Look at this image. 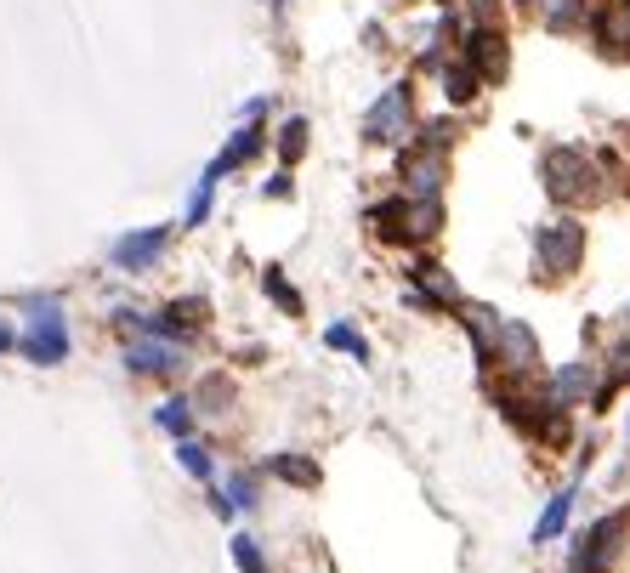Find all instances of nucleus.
Listing matches in <instances>:
<instances>
[{
  "label": "nucleus",
  "mask_w": 630,
  "mask_h": 573,
  "mask_svg": "<svg viewBox=\"0 0 630 573\" xmlns=\"http://www.w3.org/2000/svg\"><path fill=\"white\" fill-rule=\"evenodd\" d=\"M540 176L557 205H596L602 199V171L585 159V148H545Z\"/></svg>",
  "instance_id": "f257e3e1"
},
{
  "label": "nucleus",
  "mask_w": 630,
  "mask_h": 573,
  "mask_svg": "<svg viewBox=\"0 0 630 573\" xmlns=\"http://www.w3.org/2000/svg\"><path fill=\"white\" fill-rule=\"evenodd\" d=\"M23 307L35 313V324H29V335H18V352L29 358V364H40V369L63 364V358H69V330H63L57 301L52 296H29Z\"/></svg>",
  "instance_id": "f03ea898"
},
{
  "label": "nucleus",
  "mask_w": 630,
  "mask_h": 573,
  "mask_svg": "<svg viewBox=\"0 0 630 573\" xmlns=\"http://www.w3.org/2000/svg\"><path fill=\"white\" fill-rule=\"evenodd\" d=\"M579 256H585V227L579 222H551L534 233V278H545V284H562L579 267Z\"/></svg>",
  "instance_id": "7ed1b4c3"
},
{
  "label": "nucleus",
  "mask_w": 630,
  "mask_h": 573,
  "mask_svg": "<svg viewBox=\"0 0 630 573\" xmlns=\"http://www.w3.org/2000/svg\"><path fill=\"white\" fill-rule=\"evenodd\" d=\"M494 364L511 369V375H534L540 341H534V330H528L523 318H500V330H494Z\"/></svg>",
  "instance_id": "20e7f679"
},
{
  "label": "nucleus",
  "mask_w": 630,
  "mask_h": 573,
  "mask_svg": "<svg viewBox=\"0 0 630 573\" xmlns=\"http://www.w3.org/2000/svg\"><path fill=\"white\" fill-rule=\"evenodd\" d=\"M443 176H449V159L438 148H409L403 154V199H438L443 193Z\"/></svg>",
  "instance_id": "39448f33"
},
{
  "label": "nucleus",
  "mask_w": 630,
  "mask_h": 573,
  "mask_svg": "<svg viewBox=\"0 0 630 573\" xmlns=\"http://www.w3.org/2000/svg\"><path fill=\"white\" fill-rule=\"evenodd\" d=\"M619 539H625V517H602L591 534L579 539L574 573H608V568H613V556H619Z\"/></svg>",
  "instance_id": "423d86ee"
},
{
  "label": "nucleus",
  "mask_w": 630,
  "mask_h": 573,
  "mask_svg": "<svg viewBox=\"0 0 630 573\" xmlns=\"http://www.w3.org/2000/svg\"><path fill=\"white\" fill-rule=\"evenodd\" d=\"M403 131H409V86H392L364 114V137L369 142H403Z\"/></svg>",
  "instance_id": "0eeeda50"
},
{
  "label": "nucleus",
  "mask_w": 630,
  "mask_h": 573,
  "mask_svg": "<svg viewBox=\"0 0 630 573\" xmlns=\"http://www.w3.org/2000/svg\"><path fill=\"white\" fill-rule=\"evenodd\" d=\"M165 239H171V227H142V233H125V239H114L108 261H114L120 273H148V267L159 261V250H165Z\"/></svg>",
  "instance_id": "6e6552de"
},
{
  "label": "nucleus",
  "mask_w": 630,
  "mask_h": 573,
  "mask_svg": "<svg viewBox=\"0 0 630 573\" xmlns=\"http://www.w3.org/2000/svg\"><path fill=\"white\" fill-rule=\"evenodd\" d=\"M466 57H472V69L483 80H500L506 74V35L494 29V23H477L472 35H466Z\"/></svg>",
  "instance_id": "1a4fd4ad"
},
{
  "label": "nucleus",
  "mask_w": 630,
  "mask_h": 573,
  "mask_svg": "<svg viewBox=\"0 0 630 573\" xmlns=\"http://www.w3.org/2000/svg\"><path fill=\"white\" fill-rule=\"evenodd\" d=\"M262 142H267V131H262V125H256V120H245V125H239V131H233V142H228V148H222V154L210 159V171H216V176L239 171L245 159H256V154H262Z\"/></svg>",
  "instance_id": "9d476101"
},
{
  "label": "nucleus",
  "mask_w": 630,
  "mask_h": 573,
  "mask_svg": "<svg viewBox=\"0 0 630 573\" xmlns=\"http://www.w3.org/2000/svg\"><path fill=\"white\" fill-rule=\"evenodd\" d=\"M125 364L137 369V375H171L176 369V347L171 341H165V335H148V341H131V347H125Z\"/></svg>",
  "instance_id": "9b49d317"
},
{
  "label": "nucleus",
  "mask_w": 630,
  "mask_h": 573,
  "mask_svg": "<svg viewBox=\"0 0 630 573\" xmlns=\"http://www.w3.org/2000/svg\"><path fill=\"white\" fill-rule=\"evenodd\" d=\"M477 91H483V74L472 69V57H455V63H443V97H449L455 108H466Z\"/></svg>",
  "instance_id": "f8f14e48"
},
{
  "label": "nucleus",
  "mask_w": 630,
  "mask_h": 573,
  "mask_svg": "<svg viewBox=\"0 0 630 573\" xmlns=\"http://www.w3.org/2000/svg\"><path fill=\"white\" fill-rule=\"evenodd\" d=\"M596 40H602L608 52H625L630 46V0H608V6L596 12Z\"/></svg>",
  "instance_id": "ddd939ff"
},
{
  "label": "nucleus",
  "mask_w": 630,
  "mask_h": 573,
  "mask_svg": "<svg viewBox=\"0 0 630 573\" xmlns=\"http://www.w3.org/2000/svg\"><path fill=\"white\" fill-rule=\"evenodd\" d=\"M409 278H415L420 290H426V296L438 301V307H449V301H460V290H455V278H443V267L438 261H415V267H409Z\"/></svg>",
  "instance_id": "4468645a"
},
{
  "label": "nucleus",
  "mask_w": 630,
  "mask_h": 573,
  "mask_svg": "<svg viewBox=\"0 0 630 573\" xmlns=\"http://www.w3.org/2000/svg\"><path fill=\"white\" fill-rule=\"evenodd\" d=\"M267 471L284 477V483H296V488H318V466H313V460H301V454H273Z\"/></svg>",
  "instance_id": "2eb2a0df"
},
{
  "label": "nucleus",
  "mask_w": 630,
  "mask_h": 573,
  "mask_svg": "<svg viewBox=\"0 0 630 573\" xmlns=\"http://www.w3.org/2000/svg\"><path fill=\"white\" fill-rule=\"evenodd\" d=\"M443 205L438 199H409V239H438Z\"/></svg>",
  "instance_id": "dca6fc26"
},
{
  "label": "nucleus",
  "mask_w": 630,
  "mask_h": 573,
  "mask_svg": "<svg viewBox=\"0 0 630 573\" xmlns=\"http://www.w3.org/2000/svg\"><path fill=\"white\" fill-rule=\"evenodd\" d=\"M591 386H596V369L591 364H574V369H562V375H557L551 398H557V403H574V398H585Z\"/></svg>",
  "instance_id": "f3484780"
},
{
  "label": "nucleus",
  "mask_w": 630,
  "mask_h": 573,
  "mask_svg": "<svg viewBox=\"0 0 630 573\" xmlns=\"http://www.w3.org/2000/svg\"><path fill=\"white\" fill-rule=\"evenodd\" d=\"M154 420H159V426H165L171 437H188V432H193V403H188V398H165V403L154 409Z\"/></svg>",
  "instance_id": "a211bd4d"
},
{
  "label": "nucleus",
  "mask_w": 630,
  "mask_h": 573,
  "mask_svg": "<svg viewBox=\"0 0 630 573\" xmlns=\"http://www.w3.org/2000/svg\"><path fill=\"white\" fill-rule=\"evenodd\" d=\"M568 505H574V488H562L557 500L545 505V517L534 522V539H557V534H562V522H568Z\"/></svg>",
  "instance_id": "6ab92c4d"
},
{
  "label": "nucleus",
  "mask_w": 630,
  "mask_h": 573,
  "mask_svg": "<svg viewBox=\"0 0 630 573\" xmlns=\"http://www.w3.org/2000/svg\"><path fill=\"white\" fill-rule=\"evenodd\" d=\"M176 460L188 477H210V449L205 443H193V437H176Z\"/></svg>",
  "instance_id": "aec40b11"
},
{
  "label": "nucleus",
  "mask_w": 630,
  "mask_h": 573,
  "mask_svg": "<svg viewBox=\"0 0 630 573\" xmlns=\"http://www.w3.org/2000/svg\"><path fill=\"white\" fill-rule=\"evenodd\" d=\"M233 568L239 573H267V556L250 534H233Z\"/></svg>",
  "instance_id": "412c9836"
},
{
  "label": "nucleus",
  "mask_w": 630,
  "mask_h": 573,
  "mask_svg": "<svg viewBox=\"0 0 630 573\" xmlns=\"http://www.w3.org/2000/svg\"><path fill=\"white\" fill-rule=\"evenodd\" d=\"M279 154H284V165H296L301 154H307V120H284V131H279Z\"/></svg>",
  "instance_id": "4be33fe9"
},
{
  "label": "nucleus",
  "mask_w": 630,
  "mask_h": 573,
  "mask_svg": "<svg viewBox=\"0 0 630 573\" xmlns=\"http://www.w3.org/2000/svg\"><path fill=\"white\" fill-rule=\"evenodd\" d=\"M262 290H267V296H273V301H279V307H284V313H290V318L301 313V296H296V290H290V284H284V273H279V267H267V273H262Z\"/></svg>",
  "instance_id": "5701e85b"
},
{
  "label": "nucleus",
  "mask_w": 630,
  "mask_h": 573,
  "mask_svg": "<svg viewBox=\"0 0 630 573\" xmlns=\"http://www.w3.org/2000/svg\"><path fill=\"white\" fill-rule=\"evenodd\" d=\"M324 341H330L335 352H352V358H358V364H364L369 358V347H364V335L352 330V324H330V330H324Z\"/></svg>",
  "instance_id": "b1692460"
},
{
  "label": "nucleus",
  "mask_w": 630,
  "mask_h": 573,
  "mask_svg": "<svg viewBox=\"0 0 630 573\" xmlns=\"http://www.w3.org/2000/svg\"><path fill=\"white\" fill-rule=\"evenodd\" d=\"M228 403H233V386L222 381V375H210V381L199 386V409H205V415H222Z\"/></svg>",
  "instance_id": "393cba45"
},
{
  "label": "nucleus",
  "mask_w": 630,
  "mask_h": 573,
  "mask_svg": "<svg viewBox=\"0 0 630 573\" xmlns=\"http://www.w3.org/2000/svg\"><path fill=\"white\" fill-rule=\"evenodd\" d=\"M216 182H222V176H216V171L205 165V176H199V188H193V205H188V222H193V227H199V222L210 216V193H216Z\"/></svg>",
  "instance_id": "a878e982"
},
{
  "label": "nucleus",
  "mask_w": 630,
  "mask_h": 573,
  "mask_svg": "<svg viewBox=\"0 0 630 573\" xmlns=\"http://www.w3.org/2000/svg\"><path fill=\"white\" fill-rule=\"evenodd\" d=\"M449 142H455V125H449V120L420 125V148H438V154H449Z\"/></svg>",
  "instance_id": "bb28decb"
},
{
  "label": "nucleus",
  "mask_w": 630,
  "mask_h": 573,
  "mask_svg": "<svg viewBox=\"0 0 630 573\" xmlns=\"http://www.w3.org/2000/svg\"><path fill=\"white\" fill-rule=\"evenodd\" d=\"M228 505L233 511H250V505H256V483H250V477H233L228 483Z\"/></svg>",
  "instance_id": "cd10ccee"
},
{
  "label": "nucleus",
  "mask_w": 630,
  "mask_h": 573,
  "mask_svg": "<svg viewBox=\"0 0 630 573\" xmlns=\"http://www.w3.org/2000/svg\"><path fill=\"white\" fill-rule=\"evenodd\" d=\"M574 6L579 0H545V23H551V29H568V23H574Z\"/></svg>",
  "instance_id": "c85d7f7f"
},
{
  "label": "nucleus",
  "mask_w": 630,
  "mask_h": 573,
  "mask_svg": "<svg viewBox=\"0 0 630 573\" xmlns=\"http://www.w3.org/2000/svg\"><path fill=\"white\" fill-rule=\"evenodd\" d=\"M267 199H290V176H273V182H267Z\"/></svg>",
  "instance_id": "c756f323"
},
{
  "label": "nucleus",
  "mask_w": 630,
  "mask_h": 573,
  "mask_svg": "<svg viewBox=\"0 0 630 573\" xmlns=\"http://www.w3.org/2000/svg\"><path fill=\"white\" fill-rule=\"evenodd\" d=\"M12 347H18V335H12L6 324H0V352H12Z\"/></svg>",
  "instance_id": "7c9ffc66"
},
{
  "label": "nucleus",
  "mask_w": 630,
  "mask_h": 573,
  "mask_svg": "<svg viewBox=\"0 0 630 573\" xmlns=\"http://www.w3.org/2000/svg\"><path fill=\"white\" fill-rule=\"evenodd\" d=\"M517 6H528V0H517Z\"/></svg>",
  "instance_id": "2f4dec72"
}]
</instances>
